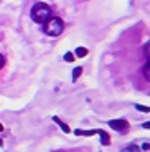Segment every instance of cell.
Returning a JSON list of instances; mask_svg holds the SVG:
<instances>
[{
	"label": "cell",
	"instance_id": "1",
	"mask_svg": "<svg viewBox=\"0 0 150 152\" xmlns=\"http://www.w3.org/2000/svg\"><path fill=\"white\" fill-rule=\"evenodd\" d=\"M51 16H52V9L44 2H36L31 9V18L38 24H45Z\"/></svg>",
	"mask_w": 150,
	"mask_h": 152
},
{
	"label": "cell",
	"instance_id": "2",
	"mask_svg": "<svg viewBox=\"0 0 150 152\" xmlns=\"http://www.w3.org/2000/svg\"><path fill=\"white\" fill-rule=\"evenodd\" d=\"M44 31L49 36H60L63 33V20L58 18V16H51L49 20L44 24Z\"/></svg>",
	"mask_w": 150,
	"mask_h": 152
},
{
	"label": "cell",
	"instance_id": "3",
	"mask_svg": "<svg viewBox=\"0 0 150 152\" xmlns=\"http://www.w3.org/2000/svg\"><path fill=\"white\" fill-rule=\"evenodd\" d=\"M108 127L114 129V130H118V132H127V130H128L127 120H110V121H108Z\"/></svg>",
	"mask_w": 150,
	"mask_h": 152
},
{
	"label": "cell",
	"instance_id": "4",
	"mask_svg": "<svg viewBox=\"0 0 150 152\" xmlns=\"http://www.w3.org/2000/svg\"><path fill=\"white\" fill-rule=\"evenodd\" d=\"M74 134H76V136H94V134H98V130H82V129H76Z\"/></svg>",
	"mask_w": 150,
	"mask_h": 152
},
{
	"label": "cell",
	"instance_id": "5",
	"mask_svg": "<svg viewBox=\"0 0 150 152\" xmlns=\"http://www.w3.org/2000/svg\"><path fill=\"white\" fill-rule=\"evenodd\" d=\"M143 76H145L146 82H150V60H146L143 65Z\"/></svg>",
	"mask_w": 150,
	"mask_h": 152
},
{
	"label": "cell",
	"instance_id": "6",
	"mask_svg": "<svg viewBox=\"0 0 150 152\" xmlns=\"http://www.w3.org/2000/svg\"><path fill=\"white\" fill-rule=\"evenodd\" d=\"M54 123H58V127H60V129L65 132V134H69V132H71V129H69V127H67V125H65V123H63V121L58 118V116H54Z\"/></svg>",
	"mask_w": 150,
	"mask_h": 152
},
{
	"label": "cell",
	"instance_id": "7",
	"mask_svg": "<svg viewBox=\"0 0 150 152\" xmlns=\"http://www.w3.org/2000/svg\"><path fill=\"white\" fill-rule=\"evenodd\" d=\"M98 134L101 136V143H103V145H110V140H108V134H107V132L98 130Z\"/></svg>",
	"mask_w": 150,
	"mask_h": 152
},
{
	"label": "cell",
	"instance_id": "8",
	"mask_svg": "<svg viewBox=\"0 0 150 152\" xmlns=\"http://www.w3.org/2000/svg\"><path fill=\"white\" fill-rule=\"evenodd\" d=\"M87 53H89V51H87L85 47H78L76 53H74V56H78V58H83V56H87Z\"/></svg>",
	"mask_w": 150,
	"mask_h": 152
},
{
	"label": "cell",
	"instance_id": "9",
	"mask_svg": "<svg viewBox=\"0 0 150 152\" xmlns=\"http://www.w3.org/2000/svg\"><path fill=\"white\" fill-rule=\"evenodd\" d=\"M123 152H141V148H139L138 145H134V143H132V145H128L127 148H123Z\"/></svg>",
	"mask_w": 150,
	"mask_h": 152
},
{
	"label": "cell",
	"instance_id": "10",
	"mask_svg": "<svg viewBox=\"0 0 150 152\" xmlns=\"http://www.w3.org/2000/svg\"><path fill=\"white\" fill-rule=\"evenodd\" d=\"M143 54H145V58H146V60H150V40L145 44V47H143Z\"/></svg>",
	"mask_w": 150,
	"mask_h": 152
},
{
	"label": "cell",
	"instance_id": "11",
	"mask_svg": "<svg viewBox=\"0 0 150 152\" xmlns=\"http://www.w3.org/2000/svg\"><path fill=\"white\" fill-rule=\"evenodd\" d=\"M82 71H83L82 67H76V69H74V71H72V80H78L80 74H82Z\"/></svg>",
	"mask_w": 150,
	"mask_h": 152
},
{
	"label": "cell",
	"instance_id": "12",
	"mask_svg": "<svg viewBox=\"0 0 150 152\" xmlns=\"http://www.w3.org/2000/svg\"><path fill=\"white\" fill-rule=\"evenodd\" d=\"M74 58H76V56H74V54H72V53H67V54H65V56H63V60H65V62H72V60H74Z\"/></svg>",
	"mask_w": 150,
	"mask_h": 152
},
{
	"label": "cell",
	"instance_id": "13",
	"mask_svg": "<svg viewBox=\"0 0 150 152\" xmlns=\"http://www.w3.org/2000/svg\"><path fill=\"white\" fill-rule=\"evenodd\" d=\"M136 109L141 112H150V107H146V105H136Z\"/></svg>",
	"mask_w": 150,
	"mask_h": 152
},
{
	"label": "cell",
	"instance_id": "14",
	"mask_svg": "<svg viewBox=\"0 0 150 152\" xmlns=\"http://www.w3.org/2000/svg\"><path fill=\"white\" fill-rule=\"evenodd\" d=\"M6 65V58H4V54L0 53V71H2V67Z\"/></svg>",
	"mask_w": 150,
	"mask_h": 152
},
{
	"label": "cell",
	"instance_id": "15",
	"mask_svg": "<svg viewBox=\"0 0 150 152\" xmlns=\"http://www.w3.org/2000/svg\"><path fill=\"white\" fill-rule=\"evenodd\" d=\"M141 148H143V150H150V143H148V141H146V143H143V145H141Z\"/></svg>",
	"mask_w": 150,
	"mask_h": 152
},
{
	"label": "cell",
	"instance_id": "16",
	"mask_svg": "<svg viewBox=\"0 0 150 152\" xmlns=\"http://www.w3.org/2000/svg\"><path fill=\"white\" fill-rule=\"evenodd\" d=\"M143 127H145V129H150V121H146V123H143Z\"/></svg>",
	"mask_w": 150,
	"mask_h": 152
},
{
	"label": "cell",
	"instance_id": "17",
	"mask_svg": "<svg viewBox=\"0 0 150 152\" xmlns=\"http://www.w3.org/2000/svg\"><path fill=\"white\" fill-rule=\"evenodd\" d=\"M2 130H4V127H2V123H0V132H2Z\"/></svg>",
	"mask_w": 150,
	"mask_h": 152
}]
</instances>
